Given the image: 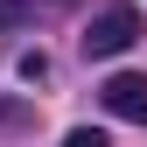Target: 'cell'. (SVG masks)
<instances>
[{
	"mask_svg": "<svg viewBox=\"0 0 147 147\" xmlns=\"http://www.w3.org/2000/svg\"><path fill=\"white\" fill-rule=\"evenodd\" d=\"M98 98H105V112H119V119L147 126V77L119 70V77H105V84H98Z\"/></svg>",
	"mask_w": 147,
	"mask_h": 147,
	"instance_id": "cell-2",
	"label": "cell"
},
{
	"mask_svg": "<svg viewBox=\"0 0 147 147\" xmlns=\"http://www.w3.org/2000/svg\"><path fill=\"white\" fill-rule=\"evenodd\" d=\"M49 7H63V0H49Z\"/></svg>",
	"mask_w": 147,
	"mask_h": 147,
	"instance_id": "cell-4",
	"label": "cell"
},
{
	"mask_svg": "<svg viewBox=\"0 0 147 147\" xmlns=\"http://www.w3.org/2000/svg\"><path fill=\"white\" fill-rule=\"evenodd\" d=\"M140 42V14L133 7H105V14H91V28H84V56H119V49H133Z\"/></svg>",
	"mask_w": 147,
	"mask_h": 147,
	"instance_id": "cell-1",
	"label": "cell"
},
{
	"mask_svg": "<svg viewBox=\"0 0 147 147\" xmlns=\"http://www.w3.org/2000/svg\"><path fill=\"white\" fill-rule=\"evenodd\" d=\"M21 77L35 84V77H49V56H42V49H28V56H21Z\"/></svg>",
	"mask_w": 147,
	"mask_h": 147,
	"instance_id": "cell-3",
	"label": "cell"
}]
</instances>
